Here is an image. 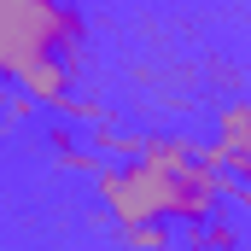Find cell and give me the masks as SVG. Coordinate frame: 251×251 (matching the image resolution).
I'll list each match as a JSON object with an SVG mask.
<instances>
[{
    "label": "cell",
    "instance_id": "3",
    "mask_svg": "<svg viewBox=\"0 0 251 251\" xmlns=\"http://www.w3.org/2000/svg\"><path fill=\"white\" fill-rule=\"evenodd\" d=\"M70 82H76V59H35L18 70V94L29 105H70Z\"/></svg>",
    "mask_w": 251,
    "mask_h": 251
},
{
    "label": "cell",
    "instance_id": "1",
    "mask_svg": "<svg viewBox=\"0 0 251 251\" xmlns=\"http://www.w3.org/2000/svg\"><path fill=\"white\" fill-rule=\"evenodd\" d=\"M82 18L70 0H0V82L35 59H76Z\"/></svg>",
    "mask_w": 251,
    "mask_h": 251
},
{
    "label": "cell",
    "instance_id": "4",
    "mask_svg": "<svg viewBox=\"0 0 251 251\" xmlns=\"http://www.w3.org/2000/svg\"><path fill=\"white\" fill-rule=\"evenodd\" d=\"M117 240H123L128 251H164V246H170L164 222H128V228H117Z\"/></svg>",
    "mask_w": 251,
    "mask_h": 251
},
{
    "label": "cell",
    "instance_id": "5",
    "mask_svg": "<svg viewBox=\"0 0 251 251\" xmlns=\"http://www.w3.org/2000/svg\"><path fill=\"white\" fill-rule=\"evenodd\" d=\"M0 111H6V88H0Z\"/></svg>",
    "mask_w": 251,
    "mask_h": 251
},
{
    "label": "cell",
    "instance_id": "2",
    "mask_svg": "<svg viewBox=\"0 0 251 251\" xmlns=\"http://www.w3.org/2000/svg\"><path fill=\"white\" fill-rule=\"evenodd\" d=\"M100 199L117 216V228H128V222H164V181L140 158H123V164L100 170Z\"/></svg>",
    "mask_w": 251,
    "mask_h": 251
}]
</instances>
